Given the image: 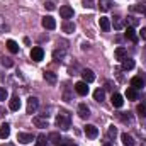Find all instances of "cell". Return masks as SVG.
<instances>
[{
	"label": "cell",
	"mask_w": 146,
	"mask_h": 146,
	"mask_svg": "<svg viewBox=\"0 0 146 146\" xmlns=\"http://www.w3.org/2000/svg\"><path fill=\"white\" fill-rule=\"evenodd\" d=\"M70 124H72V117L66 110H60V114L56 115V126L63 131L70 129Z\"/></svg>",
	"instance_id": "6da1fadb"
},
{
	"label": "cell",
	"mask_w": 146,
	"mask_h": 146,
	"mask_svg": "<svg viewBox=\"0 0 146 146\" xmlns=\"http://www.w3.org/2000/svg\"><path fill=\"white\" fill-rule=\"evenodd\" d=\"M83 133H85L87 138H90V139H95V138L99 136V129H97L94 124H87V126L83 127Z\"/></svg>",
	"instance_id": "7a4b0ae2"
},
{
	"label": "cell",
	"mask_w": 146,
	"mask_h": 146,
	"mask_svg": "<svg viewBox=\"0 0 146 146\" xmlns=\"http://www.w3.org/2000/svg\"><path fill=\"white\" fill-rule=\"evenodd\" d=\"M37 107H39V100H37L36 97H29L27 99V107H26V110H27V114H34L37 110Z\"/></svg>",
	"instance_id": "3957f363"
},
{
	"label": "cell",
	"mask_w": 146,
	"mask_h": 146,
	"mask_svg": "<svg viewBox=\"0 0 146 146\" xmlns=\"http://www.w3.org/2000/svg\"><path fill=\"white\" fill-rule=\"evenodd\" d=\"M42 58H44V49L41 46H36L31 49V60L33 61H41Z\"/></svg>",
	"instance_id": "277c9868"
},
{
	"label": "cell",
	"mask_w": 146,
	"mask_h": 146,
	"mask_svg": "<svg viewBox=\"0 0 146 146\" xmlns=\"http://www.w3.org/2000/svg\"><path fill=\"white\" fill-rule=\"evenodd\" d=\"M41 24H42V27H44V29H49V31H53V29L56 27V21H54L51 15L42 17V22H41Z\"/></svg>",
	"instance_id": "5b68a950"
},
{
	"label": "cell",
	"mask_w": 146,
	"mask_h": 146,
	"mask_svg": "<svg viewBox=\"0 0 146 146\" xmlns=\"http://www.w3.org/2000/svg\"><path fill=\"white\" fill-rule=\"evenodd\" d=\"M33 139H34V136L29 134V133H17V141L22 143V145H29Z\"/></svg>",
	"instance_id": "8992f818"
},
{
	"label": "cell",
	"mask_w": 146,
	"mask_h": 146,
	"mask_svg": "<svg viewBox=\"0 0 146 146\" xmlns=\"http://www.w3.org/2000/svg\"><path fill=\"white\" fill-rule=\"evenodd\" d=\"M33 122H34V126H36V127H41V129L48 127V119H46V117L36 115V117H33Z\"/></svg>",
	"instance_id": "52a82bcc"
},
{
	"label": "cell",
	"mask_w": 146,
	"mask_h": 146,
	"mask_svg": "<svg viewBox=\"0 0 146 146\" xmlns=\"http://www.w3.org/2000/svg\"><path fill=\"white\" fill-rule=\"evenodd\" d=\"M75 90H76L78 95H87V94H88V87H87L85 82H78V83L75 85Z\"/></svg>",
	"instance_id": "ba28073f"
},
{
	"label": "cell",
	"mask_w": 146,
	"mask_h": 146,
	"mask_svg": "<svg viewBox=\"0 0 146 146\" xmlns=\"http://www.w3.org/2000/svg\"><path fill=\"white\" fill-rule=\"evenodd\" d=\"M110 102H112V106H114V107H122L124 99H122V95H121V94H112Z\"/></svg>",
	"instance_id": "9c48e42d"
},
{
	"label": "cell",
	"mask_w": 146,
	"mask_h": 146,
	"mask_svg": "<svg viewBox=\"0 0 146 146\" xmlns=\"http://www.w3.org/2000/svg\"><path fill=\"white\" fill-rule=\"evenodd\" d=\"M60 15H61L63 19H70V17H73V9L68 7V5H63V7L60 9Z\"/></svg>",
	"instance_id": "30bf717a"
},
{
	"label": "cell",
	"mask_w": 146,
	"mask_h": 146,
	"mask_svg": "<svg viewBox=\"0 0 146 146\" xmlns=\"http://www.w3.org/2000/svg\"><path fill=\"white\" fill-rule=\"evenodd\" d=\"M82 78H83L85 83H92V82L95 80V75H94L92 70H83V72H82Z\"/></svg>",
	"instance_id": "8fae6325"
},
{
	"label": "cell",
	"mask_w": 146,
	"mask_h": 146,
	"mask_svg": "<svg viewBox=\"0 0 146 146\" xmlns=\"http://www.w3.org/2000/svg\"><path fill=\"white\" fill-rule=\"evenodd\" d=\"M9 107H10V110H19L21 109V99L17 97V95H14L12 99H10V102H9Z\"/></svg>",
	"instance_id": "7c38bea8"
},
{
	"label": "cell",
	"mask_w": 146,
	"mask_h": 146,
	"mask_svg": "<svg viewBox=\"0 0 146 146\" xmlns=\"http://www.w3.org/2000/svg\"><path fill=\"white\" fill-rule=\"evenodd\" d=\"M78 115H80L82 119H87V117L90 115V109L87 107V104H80V106H78Z\"/></svg>",
	"instance_id": "4fadbf2b"
},
{
	"label": "cell",
	"mask_w": 146,
	"mask_h": 146,
	"mask_svg": "<svg viewBox=\"0 0 146 146\" xmlns=\"http://www.w3.org/2000/svg\"><path fill=\"white\" fill-rule=\"evenodd\" d=\"M114 56H115V60H121V61H122L124 58H127V51H126L122 46H119V48L114 51Z\"/></svg>",
	"instance_id": "5bb4252c"
},
{
	"label": "cell",
	"mask_w": 146,
	"mask_h": 146,
	"mask_svg": "<svg viewBox=\"0 0 146 146\" xmlns=\"http://www.w3.org/2000/svg\"><path fill=\"white\" fill-rule=\"evenodd\" d=\"M9 136H10V126L5 122V124L0 126V138H2V139H7Z\"/></svg>",
	"instance_id": "9a60e30c"
},
{
	"label": "cell",
	"mask_w": 146,
	"mask_h": 146,
	"mask_svg": "<svg viewBox=\"0 0 146 146\" xmlns=\"http://www.w3.org/2000/svg\"><path fill=\"white\" fill-rule=\"evenodd\" d=\"M131 87H133V88H143V87H145V80H143L141 76H134V78L131 80Z\"/></svg>",
	"instance_id": "2e32d148"
},
{
	"label": "cell",
	"mask_w": 146,
	"mask_h": 146,
	"mask_svg": "<svg viewBox=\"0 0 146 146\" xmlns=\"http://www.w3.org/2000/svg\"><path fill=\"white\" fill-rule=\"evenodd\" d=\"M99 26H100V29L106 31V33L110 31V21L107 17H100V19H99Z\"/></svg>",
	"instance_id": "e0dca14e"
},
{
	"label": "cell",
	"mask_w": 146,
	"mask_h": 146,
	"mask_svg": "<svg viewBox=\"0 0 146 146\" xmlns=\"http://www.w3.org/2000/svg\"><path fill=\"white\" fill-rule=\"evenodd\" d=\"M44 80L48 82V83H51V85H54L56 83V73H53V72H44Z\"/></svg>",
	"instance_id": "ac0fdd59"
},
{
	"label": "cell",
	"mask_w": 146,
	"mask_h": 146,
	"mask_svg": "<svg viewBox=\"0 0 146 146\" xmlns=\"http://www.w3.org/2000/svg\"><path fill=\"white\" fill-rule=\"evenodd\" d=\"M121 139H122L124 146H134V139H133V136L127 134V133H124V134L121 136Z\"/></svg>",
	"instance_id": "d6986e66"
},
{
	"label": "cell",
	"mask_w": 146,
	"mask_h": 146,
	"mask_svg": "<svg viewBox=\"0 0 146 146\" xmlns=\"http://www.w3.org/2000/svg\"><path fill=\"white\" fill-rule=\"evenodd\" d=\"M63 31H65L66 34H72V33H75V24H73V22H70V21H65V22H63Z\"/></svg>",
	"instance_id": "ffe728a7"
},
{
	"label": "cell",
	"mask_w": 146,
	"mask_h": 146,
	"mask_svg": "<svg viewBox=\"0 0 146 146\" xmlns=\"http://www.w3.org/2000/svg\"><path fill=\"white\" fill-rule=\"evenodd\" d=\"M122 68H124V70H133V68H134V60L124 58V60H122Z\"/></svg>",
	"instance_id": "44dd1931"
},
{
	"label": "cell",
	"mask_w": 146,
	"mask_h": 146,
	"mask_svg": "<svg viewBox=\"0 0 146 146\" xmlns=\"http://www.w3.org/2000/svg\"><path fill=\"white\" fill-rule=\"evenodd\" d=\"M126 97H127L129 100H136V99H138V92H136V88L129 87V88L126 90Z\"/></svg>",
	"instance_id": "7402d4cb"
},
{
	"label": "cell",
	"mask_w": 146,
	"mask_h": 146,
	"mask_svg": "<svg viewBox=\"0 0 146 146\" xmlns=\"http://www.w3.org/2000/svg\"><path fill=\"white\" fill-rule=\"evenodd\" d=\"M7 48H9V51H10V53H19V46H17V42H15V41H12V39H9V41H7Z\"/></svg>",
	"instance_id": "603a6c76"
},
{
	"label": "cell",
	"mask_w": 146,
	"mask_h": 146,
	"mask_svg": "<svg viewBox=\"0 0 146 146\" xmlns=\"http://www.w3.org/2000/svg\"><path fill=\"white\" fill-rule=\"evenodd\" d=\"M104 97H106V92H104L102 88H97V90L94 92V99H95L97 102H102V100H104Z\"/></svg>",
	"instance_id": "cb8c5ba5"
},
{
	"label": "cell",
	"mask_w": 146,
	"mask_h": 146,
	"mask_svg": "<svg viewBox=\"0 0 146 146\" xmlns=\"http://www.w3.org/2000/svg\"><path fill=\"white\" fill-rule=\"evenodd\" d=\"M126 37H127V39H131V41H136V39H138L134 27H127V29H126Z\"/></svg>",
	"instance_id": "d4e9b609"
},
{
	"label": "cell",
	"mask_w": 146,
	"mask_h": 146,
	"mask_svg": "<svg viewBox=\"0 0 146 146\" xmlns=\"http://www.w3.org/2000/svg\"><path fill=\"white\" fill-rule=\"evenodd\" d=\"M117 136V129L114 127V126H109V129H107V138L109 139H114Z\"/></svg>",
	"instance_id": "484cf974"
},
{
	"label": "cell",
	"mask_w": 146,
	"mask_h": 146,
	"mask_svg": "<svg viewBox=\"0 0 146 146\" xmlns=\"http://www.w3.org/2000/svg\"><path fill=\"white\" fill-rule=\"evenodd\" d=\"M124 27V21L121 19V17H115V21H114V29H122Z\"/></svg>",
	"instance_id": "4316f807"
},
{
	"label": "cell",
	"mask_w": 146,
	"mask_h": 146,
	"mask_svg": "<svg viewBox=\"0 0 146 146\" xmlns=\"http://www.w3.org/2000/svg\"><path fill=\"white\" fill-rule=\"evenodd\" d=\"M99 7H100V10H104V12H106V10H109L110 2H109V0H100V5H99Z\"/></svg>",
	"instance_id": "83f0119b"
},
{
	"label": "cell",
	"mask_w": 146,
	"mask_h": 146,
	"mask_svg": "<svg viewBox=\"0 0 146 146\" xmlns=\"http://www.w3.org/2000/svg\"><path fill=\"white\" fill-rule=\"evenodd\" d=\"M138 114H139V117H146V106L145 104H139L138 106Z\"/></svg>",
	"instance_id": "f1b7e54d"
},
{
	"label": "cell",
	"mask_w": 146,
	"mask_h": 146,
	"mask_svg": "<svg viewBox=\"0 0 146 146\" xmlns=\"http://www.w3.org/2000/svg\"><path fill=\"white\" fill-rule=\"evenodd\" d=\"M46 141H48V139H46V136H39V138H37L36 146H46Z\"/></svg>",
	"instance_id": "f546056e"
},
{
	"label": "cell",
	"mask_w": 146,
	"mask_h": 146,
	"mask_svg": "<svg viewBox=\"0 0 146 146\" xmlns=\"http://www.w3.org/2000/svg\"><path fill=\"white\" fill-rule=\"evenodd\" d=\"M2 65H3V66H7V68H10L14 63H12V60H9V58H2Z\"/></svg>",
	"instance_id": "4dcf8cb0"
},
{
	"label": "cell",
	"mask_w": 146,
	"mask_h": 146,
	"mask_svg": "<svg viewBox=\"0 0 146 146\" xmlns=\"http://www.w3.org/2000/svg\"><path fill=\"white\" fill-rule=\"evenodd\" d=\"M53 56H54V60H58V61H60V60L65 56V53H63V51H54V53H53Z\"/></svg>",
	"instance_id": "1f68e13d"
},
{
	"label": "cell",
	"mask_w": 146,
	"mask_h": 146,
	"mask_svg": "<svg viewBox=\"0 0 146 146\" xmlns=\"http://www.w3.org/2000/svg\"><path fill=\"white\" fill-rule=\"evenodd\" d=\"M7 99V90L3 87H0V100H5Z\"/></svg>",
	"instance_id": "d6a6232c"
},
{
	"label": "cell",
	"mask_w": 146,
	"mask_h": 146,
	"mask_svg": "<svg viewBox=\"0 0 146 146\" xmlns=\"http://www.w3.org/2000/svg\"><path fill=\"white\" fill-rule=\"evenodd\" d=\"M44 7H46L48 10H54V9H56V5H54L53 2H46V3H44Z\"/></svg>",
	"instance_id": "836d02e7"
},
{
	"label": "cell",
	"mask_w": 146,
	"mask_h": 146,
	"mask_svg": "<svg viewBox=\"0 0 146 146\" xmlns=\"http://www.w3.org/2000/svg\"><path fill=\"white\" fill-rule=\"evenodd\" d=\"M51 139H53V143H60V141H58V134H56V133H54V134H51Z\"/></svg>",
	"instance_id": "e575fe53"
},
{
	"label": "cell",
	"mask_w": 146,
	"mask_h": 146,
	"mask_svg": "<svg viewBox=\"0 0 146 146\" xmlns=\"http://www.w3.org/2000/svg\"><path fill=\"white\" fill-rule=\"evenodd\" d=\"M141 37H143V39H146V27H143V29H141Z\"/></svg>",
	"instance_id": "d590c367"
},
{
	"label": "cell",
	"mask_w": 146,
	"mask_h": 146,
	"mask_svg": "<svg viewBox=\"0 0 146 146\" xmlns=\"http://www.w3.org/2000/svg\"><path fill=\"white\" fill-rule=\"evenodd\" d=\"M129 19H131V24H133V26H138V21H136L134 17H129Z\"/></svg>",
	"instance_id": "8d00e7d4"
},
{
	"label": "cell",
	"mask_w": 146,
	"mask_h": 146,
	"mask_svg": "<svg viewBox=\"0 0 146 146\" xmlns=\"http://www.w3.org/2000/svg\"><path fill=\"white\" fill-rule=\"evenodd\" d=\"M0 29H2V31H5V29H7V26H5V24H2V17H0Z\"/></svg>",
	"instance_id": "74e56055"
},
{
	"label": "cell",
	"mask_w": 146,
	"mask_h": 146,
	"mask_svg": "<svg viewBox=\"0 0 146 146\" xmlns=\"http://www.w3.org/2000/svg\"><path fill=\"white\" fill-rule=\"evenodd\" d=\"M85 7H92V0H85Z\"/></svg>",
	"instance_id": "f35d334b"
},
{
	"label": "cell",
	"mask_w": 146,
	"mask_h": 146,
	"mask_svg": "<svg viewBox=\"0 0 146 146\" xmlns=\"http://www.w3.org/2000/svg\"><path fill=\"white\" fill-rule=\"evenodd\" d=\"M0 146H14V145H10V143H5V145H0Z\"/></svg>",
	"instance_id": "ab89813d"
},
{
	"label": "cell",
	"mask_w": 146,
	"mask_h": 146,
	"mask_svg": "<svg viewBox=\"0 0 146 146\" xmlns=\"http://www.w3.org/2000/svg\"><path fill=\"white\" fill-rule=\"evenodd\" d=\"M102 146H112V145H110V143H104Z\"/></svg>",
	"instance_id": "60d3db41"
},
{
	"label": "cell",
	"mask_w": 146,
	"mask_h": 146,
	"mask_svg": "<svg viewBox=\"0 0 146 146\" xmlns=\"http://www.w3.org/2000/svg\"><path fill=\"white\" fill-rule=\"evenodd\" d=\"M66 146H76V145H66Z\"/></svg>",
	"instance_id": "b9f144b4"
},
{
	"label": "cell",
	"mask_w": 146,
	"mask_h": 146,
	"mask_svg": "<svg viewBox=\"0 0 146 146\" xmlns=\"http://www.w3.org/2000/svg\"><path fill=\"white\" fill-rule=\"evenodd\" d=\"M143 146H146V141H145V143H143Z\"/></svg>",
	"instance_id": "7bdbcfd3"
},
{
	"label": "cell",
	"mask_w": 146,
	"mask_h": 146,
	"mask_svg": "<svg viewBox=\"0 0 146 146\" xmlns=\"http://www.w3.org/2000/svg\"><path fill=\"white\" fill-rule=\"evenodd\" d=\"M145 15H146V10H145Z\"/></svg>",
	"instance_id": "ee69618b"
},
{
	"label": "cell",
	"mask_w": 146,
	"mask_h": 146,
	"mask_svg": "<svg viewBox=\"0 0 146 146\" xmlns=\"http://www.w3.org/2000/svg\"><path fill=\"white\" fill-rule=\"evenodd\" d=\"M61 146H66V145H61Z\"/></svg>",
	"instance_id": "f6af8a7d"
}]
</instances>
